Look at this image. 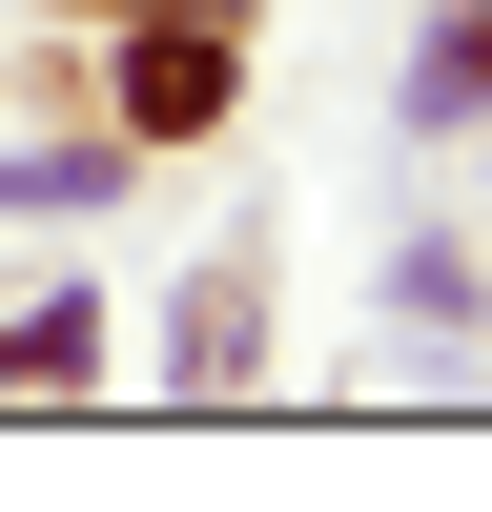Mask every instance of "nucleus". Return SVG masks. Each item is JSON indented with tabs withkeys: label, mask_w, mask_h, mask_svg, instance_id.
Instances as JSON below:
<instances>
[{
	"label": "nucleus",
	"mask_w": 492,
	"mask_h": 512,
	"mask_svg": "<svg viewBox=\"0 0 492 512\" xmlns=\"http://www.w3.org/2000/svg\"><path fill=\"white\" fill-rule=\"evenodd\" d=\"M410 103H431V123H472V103H492V0H451V21H431V62H410Z\"/></svg>",
	"instance_id": "nucleus-2"
},
{
	"label": "nucleus",
	"mask_w": 492,
	"mask_h": 512,
	"mask_svg": "<svg viewBox=\"0 0 492 512\" xmlns=\"http://www.w3.org/2000/svg\"><path fill=\"white\" fill-rule=\"evenodd\" d=\"M123 123H226V0H164V21H144Z\"/></svg>",
	"instance_id": "nucleus-1"
},
{
	"label": "nucleus",
	"mask_w": 492,
	"mask_h": 512,
	"mask_svg": "<svg viewBox=\"0 0 492 512\" xmlns=\"http://www.w3.org/2000/svg\"><path fill=\"white\" fill-rule=\"evenodd\" d=\"M82 349H103V308H21L0 328V390H82Z\"/></svg>",
	"instance_id": "nucleus-3"
}]
</instances>
